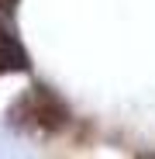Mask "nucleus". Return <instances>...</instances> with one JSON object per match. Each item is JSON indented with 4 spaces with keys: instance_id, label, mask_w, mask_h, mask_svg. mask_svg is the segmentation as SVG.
<instances>
[{
    "instance_id": "f257e3e1",
    "label": "nucleus",
    "mask_w": 155,
    "mask_h": 159,
    "mask_svg": "<svg viewBox=\"0 0 155 159\" xmlns=\"http://www.w3.org/2000/svg\"><path fill=\"white\" fill-rule=\"evenodd\" d=\"M11 125L21 128V131H28V135H59V131L69 125V111H66V104L45 90V87H31L28 93H21L14 104H11Z\"/></svg>"
},
{
    "instance_id": "f03ea898",
    "label": "nucleus",
    "mask_w": 155,
    "mask_h": 159,
    "mask_svg": "<svg viewBox=\"0 0 155 159\" xmlns=\"http://www.w3.org/2000/svg\"><path fill=\"white\" fill-rule=\"evenodd\" d=\"M28 69V52L17 42L11 21H0V76L7 73H24Z\"/></svg>"
},
{
    "instance_id": "7ed1b4c3",
    "label": "nucleus",
    "mask_w": 155,
    "mask_h": 159,
    "mask_svg": "<svg viewBox=\"0 0 155 159\" xmlns=\"http://www.w3.org/2000/svg\"><path fill=\"white\" fill-rule=\"evenodd\" d=\"M14 7H17V0H0V21H11Z\"/></svg>"
}]
</instances>
